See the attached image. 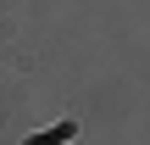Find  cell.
<instances>
[{"label":"cell","instance_id":"6da1fadb","mask_svg":"<svg viewBox=\"0 0 150 145\" xmlns=\"http://www.w3.org/2000/svg\"><path fill=\"white\" fill-rule=\"evenodd\" d=\"M78 134V123H61V129H45V134H33L28 145H61V140H72Z\"/></svg>","mask_w":150,"mask_h":145}]
</instances>
